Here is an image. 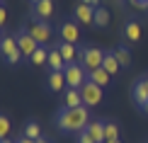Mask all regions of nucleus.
<instances>
[{"instance_id": "obj_1", "label": "nucleus", "mask_w": 148, "mask_h": 143, "mask_svg": "<svg viewBox=\"0 0 148 143\" xmlns=\"http://www.w3.org/2000/svg\"><path fill=\"white\" fill-rule=\"evenodd\" d=\"M88 124H90V112H88L85 104L83 107H75V109L63 107L56 114V126L66 133H80V131L88 129Z\"/></svg>"}, {"instance_id": "obj_2", "label": "nucleus", "mask_w": 148, "mask_h": 143, "mask_svg": "<svg viewBox=\"0 0 148 143\" xmlns=\"http://www.w3.org/2000/svg\"><path fill=\"white\" fill-rule=\"evenodd\" d=\"M0 56H3V61H5V63H10V66L22 63L24 56L20 51V46H17L15 34H3V41H0Z\"/></svg>"}, {"instance_id": "obj_3", "label": "nucleus", "mask_w": 148, "mask_h": 143, "mask_svg": "<svg viewBox=\"0 0 148 143\" xmlns=\"http://www.w3.org/2000/svg\"><path fill=\"white\" fill-rule=\"evenodd\" d=\"M102 61H104V51L97 46H83L80 49V58L78 63L85 68V70H97V68H102Z\"/></svg>"}, {"instance_id": "obj_4", "label": "nucleus", "mask_w": 148, "mask_h": 143, "mask_svg": "<svg viewBox=\"0 0 148 143\" xmlns=\"http://www.w3.org/2000/svg\"><path fill=\"white\" fill-rule=\"evenodd\" d=\"M63 75H66V85H68V88H75V90H80L85 83H88V70H85L80 63H71V66H66Z\"/></svg>"}, {"instance_id": "obj_5", "label": "nucleus", "mask_w": 148, "mask_h": 143, "mask_svg": "<svg viewBox=\"0 0 148 143\" xmlns=\"http://www.w3.org/2000/svg\"><path fill=\"white\" fill-rule=\"evenodd\" d=\"M27 32L36 39V44L39 46H46L49 41H51V36H53V29L49 27V22H39V20H32L27 24Z\"/></svg>"}, {"instance_id": "obj_6", "label": "nucleus", "mask_w": 148, "mask_h": 143, "mask_svg": "<svg viewBox=\"0 0 148 143\" xmlns=\"http://www.w3.org/2000/svg\"><path fill=\"white\" fill-rule=\"evenodd\" d=\"M80 95H83V104L85 107H97V104L102 102V97H104V92H102V88L100 85H95L92 80H88V83L80 88Z\"/></svg>"}, {"instance_id": "obj_7", "label": "nucleus", "mask_w": 148, "mask_h": 143, "mask_svg": "<svg viewBox=\"0 0 148 143\" xmlns=\"http://www.w3.org/2000/svg\"><path fill=\"white\" fill-rule=\"evenodd\" d=\"M15 39H17V46H20V51H22V56H24L27 61H29V56H32V53L36 51V49H39L36 39H34V36L27 32V27H24V29H20V32L15 34Z\"/></svg>"}, {"instance_id": "obj_8", "label": "nucleus", "mask_w": 148, "mask_h": 143, "mask_svg": "<svg viewBox=\"0 0 148 143\" xmlns=\"http://www.w3.org/2000/svg\"><path fill=\"white\" fill-rule=\"evenodd\" d=\"M58 41H66V44H78L80 41V29L75 20H66L58 27Z\"/></svg>"}, {"instance_id": "obj_9", "label": "nucleus", "mask_w": 148, "mask_h": 143, "mask_svg": "<svg viewBox=\"0 0 148 143\" xmlns=\"http://www.w3.org/2000/svg\"><path fill=\"white\" fill-rule=\"evenodd\" d=\"M53 12H56V5H53V0H39V3L32 5V17L39 22H49L53 17Z\"/></svg>"}, {"instance_id": "obj_10", "label": "nucleus", "mask_w": 148, "mask_h": 143, "mask_svg": "<svg viewBox=\"0 0 148 143\" xmlns=\"http://www.w3.org/2000/svg\"><path fill=\"white\" fill-rule=\"evenodd\" d=\"M46 88L51 90V92L68 90V85H66V75H63V70H49V75H46Z\"/></svg>"}, {"instance_id": "obj_11", "label": "nucleus", "mask_w": 148, "mask_h": 143, "mask_svg": "<svg viewBox=\"0 0 148 143\" xmlns=\"http://www.w3.org/2000/svg\"><path fill=\"white\" fill-rule=\"evenodd\" d=\"M73 17H75L78 24H92L95 22V10L90 5H85V3H78L75 10H73Z\"/></svg>"}, {"instance_id": "obj_12", "label": "nucleus", "mask_w": 148, "mask_h": 143, "mask_svg": "<svg viewBox=\"0 0 148 143\" xmlns=\"http://www.w3.org/2000/svg\"><path fill=\"white\" fill-rule=\"evenodd\" d=\"M141 36H143L141 24H138L136 20H129V22L124 24V39H126V44H138Z\"/></svg>"}, {"instance_id": "obj_13", "label": "nucleus", "mask_w": 148, "mask_h": 143, "mask_svg": "<svg viewBox=\"0 0 148 143\" xmlns=\"http://www.w3.org/2000/svg\"><path fill=\"white\" fill-rule=\"evenodd\" d=\"M56 49L61 51V56H63L66 66L78 63V58H80V49H75V44H66V41H58V44H56Z\"/></svg>"}, {"instance_id": "obj_14", "label": "nucleus", "mask_w": 148, "mask_h": 143, "mask_svg": "<svg viewBox=\"0 0 148 143\" xmlns=\"http://www.w3.org/2000/svg\"><path fill=\"white\" fill-rule=\"evenodd\" d=\"M131 99L138 104L141 109L148 104V85H146V80H138V83L131 88Z\"/></svg>"}, {"instance_id": "obj_15", "label": "nucleus", "mask_w": 148, "mask_h": 143, "mask_svg": "<svg viewBox=\"0 0 148 143\" xmlns=\"http://www.w3.org/2000/svg\"><path fill=\"white\" fill-rule=\"evenodd\" d=\"M63 107H68V109L83 107V95H80V90H75V88H68V90L63 92Z\"/></svg>"}, {"instance_id": "obj_16", "label": "nucleus", "mask_w": 148, "mask_h": 143, "mask_svg": "<svg viewBox=\"0 0 148 143\" xmlns=\"http://www.w3.org/2000/svg\"><path fill=\"white\" fill-rule=\"evenodd\" d=\"M102 68L109 73V75H116V73H119L121 63H119V58H116L114 49H112V51H104V61H102Z\"/></svg>"}, {"instance_id": "obj_17", "label": "nucleus", "mask_w": 148, "mask_h": 143, "mask_svg": "<svg viewBox=\"0 0 148 143\" xmlns=\"http://www.w3.org/2000/svg\"><path fill=\"white\" fill-rule=\"evenodd\" d=\"M85 131L92 136V141H95V143H104V121H100V119L90 121Z\"/></svg>"}, {"instance_id": "obj_18", "label": "nucleus", "mask_w": 148, "mask_h": 143, "mask_svg": "<svg viewBox=\"0 0 148 143\" xmlns=\"http://www.w3.org/2000/svg\"><path fill=\"white\" fill-rule=\"evenodd\" d=\"M46 66H49V70H66V61H63V56H61L58 49H51V51H49Z\"/></svg>"}, {"instance_id": "obj_19", "label": "nucleus", "mask_w": 148, "mask_h": 143, "mask_svg": "<svg viewBox=\"0 0 148 143\" xmlns=\"http://www.w3.org/2000/svg\"><path fill=\"white\" fill-rule=\"evenodd\" d=\"M88 80H92L95 85H100V88H104V85H109V80H112V75H109L104 68H97V70H90L88 73Z\"/></svg>"}, {"instance_id": "obj_20", "label": "nucleus", "mask_w": 148, "mask_h": 143, "mask_svg": "<svg viewBox=\"0 0 148 143\" xmlns=\"http://www.w3.org/2000/svg\"><path fill=\"white\" fill-rule=\"evenodd\" d=\"M22 136H27V138H32V141H39L41 138V126L36 121H27L24 129H22Z\"/></svg>"}, {"instance_id": "obj_21", "label": "nucleus", "mask_w": 148, "mask_h": 143, "mask_svg": "<svg viewBox=\"0 0 148 143\" xmlns=\"http://www.w3.org/2000/svg\"><path fill=\"white\" fill-rule=\"evenodd\" d=\"M46 61H49V51H46V46H39L32 56H29V63H32V66H46Z\"/></svg>"}, {"instance_id": "obj_22", "label": "nucleus", "mask_w": 148, "mask_h": 143, "mask_svg": "<svg viewBox=\"0 0 148 143\" xmlns=\"http://www.w3.org/2000/svg\"><path fill=\"white\" fill-rule=\"evenodd\" d=\"M104 141H119V124L104 121Z\"/></svg>"}, {"instance_id": "obj_23", "label": "nucleus", "mask_w": 148, "mask_h": 143, "mask_svg": "<svg viewBox=\"0 0 148 143\" xmlns=\"http://www.w3.org/2000/svg\"><path fill=\"white\" fill-rule=\"evenodd\" d=\"M114 53H116V58H119L121 68H129V66H131V53H129V49H126V46L114 49Z\"/></svg>"}, {"instance_id": "obj_24", "label": "nucleus", "mask_w": 148, "mask_h": 143, "mask_svg": "<svg viewBox=\"0 0 148 143\" xmlns=\"http://www.w3.org/2000/svg\"><path fill=\"white\" fill-rule=\"evenodd\" d=\"M92 24H95V27H107V24H109V12L104 8H97L95 10V22H92Z\"/></svg>"}, {"instance_id": "obj_25", "label": "nucleus", "mask_w": 148, "mask_h": 143, "mask_svg": "<svg viewBox=\"0 0 148 143\" xmlns=\"http://www.w3.org/2000/svg\"><path fill=\"white\" fill-rule=\"evenodd\" d=\"M10 133V119L5 114H0V141H5Z\"/></svg>"}, {"instance_id": "obj_26", "label": "nucleus", "mask_w": 148, "mask_h": 143, "mask_svg": "<svg viewBox=\"0 0 148 143\" xmlns=\"http://www.w3.org/2000/svg\"><path fill=\"white\" fill-rule=\"evenodd\" d=\"M129 5H131L134 10H141V12L148 10V0H129Z\"/></svg>"}, {"instance_id": "obj_27", "label": "nucleus", "mask_w": 148, "mask_h": 143, "mask_svg": "<svg viewBox=\"0 0 148 143\" xmlns=\"http://www.w3.org/2000/svg\"><path fill=\"white\" fill-rule=\"evenodd\" d=\"M78 143H95V141H92V136L88 131H80L78 133Z\"/></svg>"}, {"instance_id": "obj_28", "label": "nucleus", "mask_w": 148, "mask_h": 143, "mask_svg": "<svg viewBox=\"0 0 148 143\" xmlns=\"http://www.w3.org/2000/svg\"><path fill=\"white\" fill-rule=\"evenodd\" d=\"M5 22H8V10H5V5L0 8V29L5 27Z\"/></svg>"}, {"instance_id": "obj_29", "label": "nucleus", "mask_w": 148, "mask_h": 143, "mask_svg": "<svg viewBox=\"0 0 148 143\" xmlns=\"http://www.w3.org/2000/svg\"><path fill=\"white\" fill-rule=\"evenodd\" d=\"M80 3H85V5H90L92 10H97V8H100V0H80Z\"/></svg>"}, {"instance_id": "obj_30", "label": "nucleus", "mask_w": 148, "mask_h": 143, "mask_svg": "<svg viewBox=\"0 0 148 143\" xmlns=\"http://www.w3.org/2000/svg\"><path fill=\"white\" fill-rule=\"evenodd\" d=\"M17 143H36V141H32V138H27V136H20V138H17Z\"/></svg>"}, {"instance_id": "obj_31", "label": "nucleus", "mask_w": 148, "mask_h": 143, "mask_svg": "<svg viewBox=\"0 0 148 143\" xmlns=\"http://www.w3.org/2000/svg\"><path fill=\"white\" fill-rule=\"evenodd\" d=\"M36 143H51V141H49V138H44V136H41V138L36 141Z\"/></svg>"}, {"instance_id": "obj_32", "label": "nucleus", "mask_w": 148, "mask_h": 143, "mask_svg": "<svg viewBox=\"0 0 148 143\" xmlns=\"http://www.w3.org/2000/svg\"><path fill=\"white\" fill-rule=\"evenodd\" d=\"M114 3H116V5H121V3H124V0H114Z\"/></svg>"}, {"instance_id": "obj_33", "label": "nucleus", "mask_w": 148, "mask_h": 143, "mask_svg": "<svg viewBox=\"0 0 148 143\" xmlns=\"http://www.w3.org/2000/svg\"><path fill=\"white\" fill-rule=\"evenodd\" d=\"M104 143H119V141H104Z\"/></svg>"}, {"instance_id": "obj_34", "label": "nucleus", "mask_w": 148, "mask_h": 143, "mask_svg": "<svg viewBox=\"0 0 148 143\" xmlns=\"http://www.w3.org/2000/svg\"><path fill=\"white\" fill-rule=\"evenodd\" d=\"M143 112H146V114H148V104H146V107H143Z\"/></svg>"}, {"instance_id": "obj_35", "label": "nucleus", "mask_w": 148, "mask_h": 143, "mask_svg": "<svg viewBox=\"0 0 148 143\" xmlns=\"http://www.w3.org/2000/svg\"><path fill=\"white\" fill-rule=\"evenodd\" d=\"M143 80H146V85H148V75H146V78H143Z\"/></svg>"}, {"instance_id": "obj_36", "label": "nucleus", "mask_w": 148, "mask_h": 143, "mask_svg": "<svg viewBox=\"0 0 148 143\" xmlns=\"http://www.w3.org/2000/svg\"><path fill=\"white\" fill-rule=\"evenodd\" d=\"M34 3H39V0H32V5H34Z\"/></svg>"}, {"instance_id": "obj_37", "label": "nucleus", "mask_w": 148, "mask_h": 143, "mask_svg": "<svg viewBox=\"0 0 148 143\" xmlns=\"http://www.w3.org/2000/svg\"><path fill=\"white\" fill-rule=\"evenodd\" d=\"M0 8H3V0H0Z\"/></svg>"}, {"instance_id": "obj_38", "label": "nucleus", "mask_w": 148, "mask_h": 143, "mask_svg": "<svg viewBox=\"0 0 148 143\" xmlns=\"http://www.w3.org/2000/svg\"><path fill=\"white\" fill-rule=\"evenodd\" d=\"M0 41H3V34H0Z\"/></svg>"}]
</instances>
